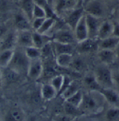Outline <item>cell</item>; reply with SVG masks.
Segmentation results:
<instances>
[{
  "mask_svg": "<svg viewBox=\"0 0 119 121\" xmlns=\"http://www.w3.org/2000/svg\"><path fill=\"white\" fill-rule=\"evenodd\" d=\"M14 23L17 31L32 30V29L31 21L23 12L15 15Z\"/></svg>",
  "mask_w": 119,
  "mask_h": 121,
  "instance_id": "12",
  "label": "cell"
},
{
  "mask_svg": "<svg viewBox=\"0 0 119 121\" xmlns=\"http://www.w3.org/2000/svg\"><path fill=\"white\" fill-rule=\"evenodd\" d=\"M105 100L112 105H116L119 102V93L112 88H101L99 91Z\"/></svg>",
  "mask_w": 119,
  "mask_h": 121,
  "instance_id": "14",
  "label": "cell"
},
{
  "mask_svg": "<svg viewBox=\"0 0 119 121\" xmlns=\"http://www.w3.org/2000/svg\"><path fill=\"white\" fill-rule=\"evenodd\" d=\"M53 41L65 44H73L76 42L73 31L70 30L61 29L56 31L53 35Z\"/></svg>",
  "mask_w": 119,
  "mask_h": 121,
  "instance_id": "6",
  "label": "cell"
},
{
  "mask_svg": "<svg viewBox=\"0 0 119 121\" xmlns=\"http://www.w3.org/2000/svg\"><path fill=\"white\" fill-rule=\"evenodd\" d=\"M97 56L100 60L105 65L112 64L116 57L114 50L106 49H99Z\"/></svg>",
  "mask_w": 119,
  "mask_h": 121,
  "instance_id": "16",
  "label": "cell"
},
{
  "mask_svg": "<svg viewBox=\"0 0 119 121\" xmlns=\"http://www.w3.org/2000/svg\"><path fill=\"white\" fill-rule=\"evenodd\" d=\"M12 1H19L20 0H12Z\"/></svg>",
  "mask_w": 119,
  "mask_h": 121,
  "instance_id": "48",
  "label": "cell"
},
{
  "mask_svg": "<svg viewBox=\"0 0 119 121\" xmlns=\"http://www.w3.org/2000/svg\"><path fill=\"white\" fill-rule=\"evenodd\" d=\"M83 83L90 91H99L102 88L97 81L94 73L87 75L83 79Z\"/></svg>",
  "mask_w": 119,
  "mask_h": 121,
  "instance_id": "21",
  "label": "cell"
},
{
  "mask_svg": "<svg viewBox=\"0 0 119 121\" xmlns=\"http://www.w3.org/2000/svg\"><path fill=\"white\" fill-rule=\"evenodd\" d=\"M1 81H2V71H1V68H0V86H1Z\"/></svg>",
  "mask_w": 119,
  "mask_h": 121,
  "instance_id": "45",
  "label": "cell"
},
{
  "mask_svg": "<svg viewBox=\"0 0 119 121\" xmlns=\"http://www.w3.org/2000/svg\"><path fill=\"white\" fill-rule=\"evenodd\" d=\"M119 115V109L117 108H110L107 112L106 116L109 120L115 119Z\"/></svg>",
  "mask_w": 119,
  "mask_h": 121,
  "instance_id": "37",
  "label": "cell"
},
{
  "mask_svg": "<svg viewBox=\"0 0 119 121\" xmlns=\"http://www.w3.org/2000/svg\"><path fill=\"white\" fill-rule=\"evenodd\" d=\"M97 48H98V43H97L96 39L88 38L83 41L78 42L76 49L78 52L83 54L89 53Z\"/></svg>",
  "mask_w": 119,
  "mask_h": 121,
  "instance_id": "13",
  "label": "cell"
},
{
  "mask_svg": "<svg viewBox=\"0 0 119 121\" xmlns=\"http://www.w3.org/2000/svg\"><path fill=\"white\" fill-rule=\"evenodd\" d=\"M83 93L80 89L78 92L74 93L72 96H71L68 99L65 100V101L70 103V104L76 107H79L80 104L82 103V98H83Z\"/></svg>",
  "mask_w": 119,
  "mask_h": 121,
  "instance_id": "31",
  "label": "cell"
},
{
  "mask_svg": "<svg viewBox=\"0 0 119 121\" xmlns=\"http://www.w3.org/2000/svg\"><path fill=\"white\" fill-rule=\"evenodd\" d=\"M7 0H0V12H4L8 9Z\"/></svg>",
  "mask_w": 119,
  "mask_h": 121,
  "instance_id": "40",
  "label": "cell"
},
{
  "mask_svg": "<svg viewBox=\"0 0 119 121\" xmlns=\"http://www.w3.org/2000/svg\"><path fill=\"white\" fill-rule=\"evenodd\" d=\"M70 119L67 116H62L60 118V121H70Z\"/></svg>",
  "mask_w": 119,
  "mask_h": 121,
  "instance_id": "44",
  "label": "cell"
},
{
  "mask_svg": "<svg viewBox=\"0 0 119 121\" xmlns=\"http://www.w3.org/2000/svg\"><path fill=\"white\" fill-rule=\"evenodd\" d=\"M83 8L74 9L68 14L65 18V22L71 30L74 31L75 27L81 17L84 15Z\"/></svg>",
  "mask_w": 119,
  "mask_h": 121,
  "instance_id": "11",
  "label": "cell"
},
{
  "mask_svg": "<svg viewBox=\"0 0 119 121\" xmlns=\"http://www.w3.org/2000/svg\"><path fill=\"white\" fill-rule=\"evenodd\" d=\"M28 121H36V117H30Z\"/></svg>",
  "mask_w": 119,
  "mask_h": 121,
  "instance_id": "46",
  "label": "cell"
},
{
  "mask_svg": "<svg viewBox=\"0 0 119 121\" xmlns=\"http://www.w3.org/2000/svg\"><path fill=\"white\" fill-rule=\"evenodd\" d=\"M14 49L0 51V68H5L8 66L14 55Z\"/></svg>",
  "mask_w": 119,
  "mask_h": 121,
  "instance_id": "25",
  "label": "cell"
},
{
  "mask_svg": "<svg viewBox=\"0 0 119 121\" xmlns=\"http://www.w3.org/2000/svg\"><path fill=\"white\" fill-rule=\"evenodd\" d=\"M44 71L43 64L41 59L30 60L27 75L32 80H37L41 77Z\"/></svg>",
  "mask_w": 119,
  "mask_h": 121,
  "instance_id": "7",
  "label": "cell"
},
{
  "mask_svg": "<svg viewBox=\"0 0 119 121\" xmlns=\"http://www.w3.org/2000/svg\"><path fill=\"white\" fill-rule=\"evenodd\" d=\"M78 107L74 106L71 105L70 103H67L65 101L64 105V109L65 112L68 115H74V114H76L78 113Z\"/></svg>",
  "mask_w": 119,
  "mask_h": 121,
  "instance_id": "34",
  "label": "cell"
},
{
  "mask_svg": "<svg viewBox=\"0 0 119 121\" xmlns=\"http://www.w3.org/2000/svg\"><path fill=\"white\" fill-rule=\"evenodd\" d=\"M113 24L110 21H104L102 22L97 33V39L99 40L108 38L112 36Z\"/></svg>",
  "mask_w": 119,
  "mask_h": 121,
  "instance_id": "15",
  "label": "cell"
},
{
  "mask_svg": "<svg viewBox=\"0 0 119 121\" xmlns=\"http://www.w3.org/2000/svg\"><path fill=\"white\" fill-rule=\"evenodd\" d=\"M7 29L4 25H0V38L4 37V35L7 33Z\"/></svg>",
  "mask_w": 119,
  "mask_h": 121,
  "instance_id": "42",
  "label": "cell"
},
{
  "mask_svg": "<svg viewBox=\"0 0 119 121\" xmlns=\"http://www.w3.org/2000/svg\"><path fill=\"white\" fill-rule=\"evenodd\" d=\"M30 61V60L26 56L24 48L16 47L14 49L12 60L7 67L14 69L20 74L25 73L27 74Z\"/></svg>",
  "mask_w": 119,
  "mask_h": 121,
  "instance_id": "1",
  "label": "cell"
},
{
  "mask_svg": "<svg viewBox=\"0 0 119 121\" xmlns=\"http://www.w3.org/2000/svg\"><path fill=\"white\" fill-rule=\"evenodd\" d=\"M83 63L80 59H73L72 63H71L70 67L73 68L74 70L78 71H81L83 68Z\"/></svg>",
  "mask_w": 119,
  "mask_h": 121,
  "instance_id": "36",
  "label": "cell"
},
{
  "mask_svg": "<svg viewBox=\"0 0 119 121\" xmlns=\"http://www.w3.org/2000/svg\"><path fill=\"white\" fill-rule=\"evenodd\" d=\"M39 121H46V120H45V119H41V120H39Z\"/></svg>",
  "mask_w": 119,
  "mask_h": 121,
  "instance_id": "47",
  "label": "cell"
},
{
  "mask_svg": "<svg viewBox=\"0 0 119 121\" xmlns=\"http://www.w3.org/2000/svg\"><path fill=\"white\" fill-rule=\"evenodd\" d=\"M119 42V37L113 36H110V37L103 39V40H99V42L98 43V48L114 50Z\"/></svg>",
  "mask_w": 119,
  "mask_h": 121,
  "instance_id": "17",
  "label": "cell"
},
{
  "mask_svg": "<svg viewBox=\"0 0 119 121\" xmlns=\"http://www.w3.org/2000/svg\"><path fill=\"white\" fill-rule=\"evenodd\" d=\"M65 80V77L63 75L60 74L56 75L53 77L50 80V82L49 83L55 88L58 94L59 92H61L62 90L63 89Z\"/></svg>",
  "mask_w": 119,
  "mask_h": 121,
  "instance_id": "26",
  "label": "cell"
},
{
  "mask_svg": "<svg viewBox=\"0 0 119 121\" xmlns=\"http://www.w3.org/2000/svg\"><path fill=\"white\" fill-rule=\"evenodd\" d=\"M79 90H80L79 84L74 81L71 82L64 88V89L61 91L60 93V96H61L64 99H67L68 98L72 96L74 93L78 92Z\"/></svg>",
  "mask_w": 119,
  "mask_h": 121,
  "instance_id": "24",
  "label": "cell"
},
{
  "mask_svg": "<svg viewBox=\"0 0 119 121\" xmlns=\"http://www.w3.org/2000/svg\"><path fill=\"white\" fill-rule=\"evenodd\" d=\"M22 12L32 22L33 19V10L35 3L33 0H20Z\"/></svg>",
  "mask_w": 119,
  "mask_h": 121,
  "instance_id": "22",
  "label": "cell"
},
{
  "mask_svg": "<svg viewBox=\"0 0 119 121\" xmlns=\"http://www.w3.org/2000/svg\"><path fill=\"white\" fill-rule=\"evenodd\" d=\"M103 98L99 91H90L83 93L82 103L79 107L85 111H94L99 107Z\"/></svg>",
  "mask_w": 119,
  "mask_h": 121,
  "instance_id": "2",
  "label": "cell"
},
{
  "mask_svg": "<svg viewBox=\"0 0 119 121\" xmlns=\"http://www.w3.org/2000/svg\"><path fill=\"white\" fill-rule=\"evenodd\" d=\"M44 17H47V13L46 10L43 7L35 4L33 10V19L44 18Z\"/></svg>",
  "mask_w": 119,
  "mask_h": 121,
  "instance_id": "33",
  "label": "cell"
},
{
  "mask_svg": "<svg viewBox=\"0 0 119 121\" xmlns=\"http://www.w3.org/2000/svg\"><path fill=\"white\" fill-rule=\"evenodd\" d=\"M55 23V19L52 17H47L45 19L44 21L43 22L40 28L36 31V32L41 35H46L53 27Z\"/></svg>",
  "mask_w": 119,
  "mask_h": 121,
  "instance_id": "29",
  "label": "cell"
},
{
  "mask_svg": "<svg viewBox=\"0 0 119 121\" xmlns=\"http://www.w3.org/2000/svg\"><path fill=\"white\" fill-rule=\"evenodd\" d=\"M4 72H2V79L3 78L8 83H12L18 81L21 74L14 69L7 67L4 68Z\"/></svg>",
  "mask_w": 119,
  "mask_h": 121,
  "instance_id": "23",
  "label": "cell"
},
{
  "mask_svg": "<svg viewBox=\"0 0 119 121\" xmlns=\"http://www.w3.org/2000/svg\"><path fill=\"white\" fill-rule=\"evenodd\" d=\"M114 52H115V56H116L117 58H118L119 60V42L117 44V47H115V48L114 49Z\"/></svg>",
  "mask_w": 119,
  "mask_h": 121,
  "instance_id": "43",
  "label": "cell"
},
{
  "mask_svg": "<svg viewBox=\"0 0 119 121\" xmlns=\"http://www.w3.org/2000/svg\"><path fill=\"white\" fill-rule=\"evenodd\" d=\"M74 57L71 54H61L56 56V62L60 68H70L73 61Z\"/></svg>",
  "mask_w": 119,
  "mask_h": 121,
  "instance_id": "19",
  "label": "cell"
},
{
  "mask_svg": "<svg viewBox=\"0 0 119 121\" xmlns=\"http://www.w3.org/2000/svg\"><path fill=\"white\" fill-rule=\"evenodd\" d=\"M94 74L102 88H112L114 86L112 71L106 66L98 67Z\"/></svg>",
  "mask_w": 119,
  "mask_h": 121,
  "instance_id": "3",
  "label": "cell"
},
{
  "mask_svg": "<svg viewBox=\"0 0 119 121\" xmlns=\"http://www.w3.org/2000/svg\"><path fill=\"white\" fill-rule=\"evenodd\" d=\"M83 10L86 14L98 18H102L105 14V8L103 4L97 0H92L88 2L83 8Z\"/></svg>",
  "mask_w": 119,
  "mask_h": 121,
  "instance_id": "4",
  "label": "cell"
},
{
  "mask_svg": "<svg viewBox=\"0 0 119 121\" xmlns=\"http://www.w3.org/2000/svg\"><path fill=\"white\" fill-rule=\"evenodd\" d=\"M32 32V30L17 31V47L25 48L33 46Z\"/></svg>",
  "mask_w": 119,
  "mask_h": 121,
  "instance_id": "10",
  "label": "cell"
},
{
  "mask_svg": "<svg viewBox=\"0 0 119 121\" xmlns=\"http://www.w3.org/2000/svg\"><path fill=\"white\" fill-rule=\"evenodd\" d=\"M44 18H34L31 22V25H32V28L33 29L34 31H37L41 27V26L43 22L44 21Z\"/></svg>",
  "mask_w": 119,
  "mask_h": 121,
  "instance_id": "35",
  "label": "cell"
},
{
  "mask_svg": "<svg viewBox=\"0 0 119 121\" xmlns=\"http://www.w3.org/2000/svg\"><path fill=\"white\" fill-rule=\"evenodd\" d=\"M17 47V31L6 33L0 41V51L14 49Z\"/></svg>",
  "mask_w": 119,
  "mask_h": 121,
  "instance_id": "9",
  "label": "cell"
},
{
  "mask_svg": "<svg viewBox=\"0 0 119 121\" xmlns=\"http://www.w3.org/2000/svg\"><path fill=\"white\" fill-rule=\"evenodd\" d=\"M40 93L42 98L46 101L52 99L58 95L55 88L50 83H45L42 86Z\"/></svg>",
  "mask_w": 119,
  "mask_h": 121,
  "instance_id": "18",
  "label": "cell"
},
{
  "mask_svg": "<svg viewBox=\"0 0 119 121\" xmlns=\"http://www.w3.org/2000/svg\"><path fill=\"white\" fill-rule=\"evenodd\" d=\"M23 119V113L18 108H13L11 110L7 116V121H21Z\"/></svg>",
  "mask_w": 119,
  "mask_h": 121,
  "instance_id": "32",
  "label": "cell"
},
{
  "mask_svg": "<svg viewBox=\"0 0 119 121\" xmlns=\"http://www.w3.org/2000/svg\"><path fill=\"white\" fill-rule=\"evenodd\" d=\"M78 0H59L56 6V10L58 12L64 10L74 9Z\"/></svg>",
  "mask_w": 119,
  "mask_h": 121,
  "instance_id": "28",
  "label": "cell"
},
{
  "mask_svg": "<svg viewBox=\"0 0 119 121\" xmlns=\"http://www.w3.org/2000/svg\"><path fill=\"white\" fill-rule=\"evenodd\" d=\"M33 1L35 4H37L41 7H43L44 9L47 8V4L46 0H33Z\"/></svg>",
  "mask_w": 119,
  "mask_h": 121,
  "instance_id": "41",
  "label": "cell"
},
{
  "mask_svg": "<svg viewBox=\"0 0 119 121\" xmlns=\"http://www.w3.org/2000/svg\"><path fill=\"white\" fill-rule=\"evenodd\" d=\"M25 53L30 60L41 59L42 56L41 49L35 47L34 46L28 47L24 48Z\"/></svg>",
  "mask_w": 119,
  "mask_h": 121,
  "instance_id": "30",
  "label": "cell"
},
{
  "mask_svg": "<svg viewBox=\"0 0 119 121\" xmlns=\"http://www.w3.org/2000/svg\"><path fill=\"white\" fill-rule=\"evenodd\" d=\"M112 75L114 86H116L119 88V69H116L114 71H112Z\"/></svg>",
  "mask_w": 119,
  "mask_h": 121,
  "instance_id": "38",
  "label": "cell"
},
{
  "mask_svg": "<svg viewBox=\"0 0 119 121\" xmlns=\"http://www.w3.org/2000/svg\"><path fill=\"white\" fill-rule=\"evenodd\" d=\"M113 24V31L112 36L119 38V22L115 21Z\"/></svg>",
  "mask_w": 119,
  "mask_h": 121,
  "instance_id": "39",
  "label": "cell"
},
{
  "mask_svg": "<svg viewBox=\"0 0 119 121\" xmlns=\"http://www.w3.org/2000/svg\"><path fill=\"white\" fill-rule=\"evenodd\" d=\"M74 35L77 42L83 41L88 38V33L85 15L81 17L74 29Z\"/></svg>",
  "mask_w": 119,
  "mask_h": 121,
  "instance_id": "8",
  "label": "cell"
},
{
  "mask_svg": "<svg viewBox=\"0 0 119 121\" xmlns=\"http://www.w3.org/2000/svg\"><path fill=\"white\" fill-rule=\"evenodd\" d=\"M53 48L56 56L61 54H73L74 47L72 44H65L53 41Z\"/></svg>",
  "mask_w": 119,
  "mask_h": 121,
  "instance_id": "20",
  "label": "cell"
},
{
  "mask_svg": "<svg viewBox=\"0 0 119 121\" xmlns=\"http://www.w3.org/2000/svg\"><path fill=\"white\" fill-rule=\"evenodd\" d=\"M46 35H41L37 32L33 31L32 32V39L33 46L41 49L46 44L48 43V40L46 39Z\"/></svg>",
  "mask_w": 119,
  "mask_h": 121,
  "instance_id": "27",
  "label": "cell"
},
{
  "mask_svg": "<svg viewBox=\"0 0 119 121\" xmlns=\"http://www.w3.org/2000/svg\"><path fill=\"white\" fill-rule=\"evenodd\" d=\"M85 21L87 24L88 38L92 39H97V33L101 22L100 19L88 14H85Z\"/></svg>",
  "mask_w": 119,
  "mask_h": 121,
  "instance_id": "5",
  "label": "cell"
}]
</instances>
